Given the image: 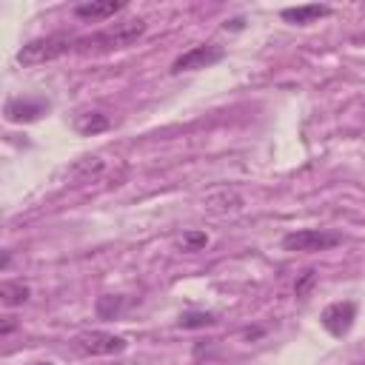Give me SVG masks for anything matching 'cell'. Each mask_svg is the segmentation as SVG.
<instances>
[{
    "instance_id": "5",
    "label": "cell",
    "mask_w": 365,
    "mask_h": 365,
    "mask_svg": "<svg viewBox=\"0 0 365 365\" xmlns=\"http://www.w3.org/2000/svg\"><path fill=\"white\" fill-rule=\"evenodd\" d=\"M74 342L83 354H91V356H111V354L125 351V345H128L123 336L108 334V331H83V334H77Z\"/></svg>"
},
{
    "instance_id": "10",
    "label": "cell",
    "mask_w": 365,
    "mask_h": 365,
    "mask_svg": "<svg viewBox=\"0 0 365 365\" xmlns=\"http://www.w3.org/2000/svg\"><path fill=\"white\" fill-rule=\"evenodd\" d=\"M108 125H111V120H108L103 111H83V114L74 117V128H77L80 134H86V137L100 134V131H106Z\"/></svg>"
},
{
    "instance_id": "13",
    "label": "cell",
    "mask_w": 365,
    "mask_h": 365,
    "mask_svg": "<svg viewBox=\"0 0 365 365\" xmlns=\"http://www.w3.org/2000/svg\"><path fill=\"white\" fill-rule=\"evenodd\" d=\"M214 314L208 311H188L180 317V328H205V325H214Z\"/></svg>"
},
{
    "instance_id": "9",
    "label": "cell",
    "mask_w": 365,
    "mask_h": 365,
    "mask_svg": "<svg viewBox=\"0 0 365 365\" xmlns=\"http://www.w3.org/2000/svg\"><path fill=\"white\" fill-rule=\"evenodd\" d=\"M285 23H294V26H308L319 17H328L331 14V6L325 3H311V6H294V9H282L279 11Z\"/></svg>"
},
{
    "instance_id": "16",
    "label": "cell",
    "mask_w": 365,
    "mask_h": 365,
    "mask_svg": "<svg viewBox=\"0 0 365 365\" xmlns=\"http://www.w3.org/2000/svg\"><path fill=\"white\" fill-rule=\"evenodd\" d=\"M314 279H317V271H305V274H302V279H299V282H297V288H294V291H297V297H305V291L314 285Z\"/></svg>"
},
{
    "instance_id": "6",
    "label": "cell",
    "mask_w": 365,
    "mask_h": 365,
    "mask_svg": "<svg viewBox=\"0 0 365 365\" xmlns=\"http://www.w3.org/2000/svg\"><path fill=\"white\" fill-rule=\"evenodd\" d=\"M48 108H51V106H48V100H43V97H11L3 111H6V120H9V123H34V120H40Z\"/></svg>"
},
{
    "instance_id": "11",
    "label": "cell",
    "mask_w": 365,
    "mask_h": 365,
    "mask_svg": "<svg viewBox=\"0 0 365 365\" xmlns=\"http://www.w3.org/2000/svg\"><path fill=\"white\" fill-rule=\"evenodd\" d=\"M29 285H23V282H11V279H6V282H0V302L3 305H9V308H14V305H23L26 299H29Z\"/></svg>"
},
{
    "instance_id": "7",
    "label": "cell",
    "mask_w": 365,
    "mask_h": 365,
    "mask_svg": "<svg viewBox=\"0 0 365 365\" xmlns=\"http://www.w3.org/2000/svg\"><path fill=\"white\" fill-rule=\"evenodd\" d=\"M354 319H356V305L348 302V299H345V302H331V305L319 314L322 328H325L328 334H334V336L348 334L351 325H354Z\"/></svg>"
},
{
    "instance_id": "8",
    "label": "cell",
    "mask_w": 365,
    "mask_h": 365,
    "mask_svg": "<svg viewBox=\"0 0 365 365\" xmlns=\"http://www.w3.org/2000/svg\"><path fill=\"white\" fill-rule=\"evenodd\" d=\"M123 9H125L123 0H88V3H77V6H74V14H77L80 20L97 23V20L114 17V14L123 11Z\"/></svg>"
},
{
    "instance_id": "2",
    "label": "cell",
    "mask_w": 365,
    "mask_h": 365,
    "mask_svg": "<svg viewBox=\"0 0 365 365\" xmlns=\"http://www.w3.org/2000/svg\"><path fill=\"white\" fill-rule=\"evenodd\" d=\"M77 43H80V37L66 34V31L48 34V37H37V40L26 43V46L17 51V63H20V66L51 63V60H57V57H63V54H68V51H77Z\"/></svg>"
},
{
    "instance_id": "3",
    "label": "cell",
    "mask_w": 365,
    "mask_h": 365,
    "mask_svg": "<svg viewBox=\"0 0 365 365\" xmlns=\"http://www.w3.org/2000/svg\"><path fill=\"white\" fill-rule=\"evenodd\" d=\"M342 242V234L328 231V228H299L282 237L285 251H328Z\"/></svg>"
},
{
    "instance_id": "14",
    "label": "cell",
    "mask_w": 365,
    "mask_h": 365,
    "mask_svg": "<svg viewBox=\"0 0 365 365\" xmlns=\"http://www.w3.org/2000/svg\"><path fill=\"white\" fill-rule=\"evenodd\" d=\"M177 245H180V251H200L208 245V234L205 231H185Z\"/></svg>"
},
{
    "instance_id": "12",
    "label": "cell",
    "mask_w": 365,
    "mask_h": 365,
    "mask_svg": "<svg viewBox=\"0 0 365 365\" xmlns=\"http://www.w3.org/2000/svg\"><path fill=\"white\" fill-rule=\"evenodd\" d=\"M205 202H208L211 211H237V208L242 205V200H240L234 191H222V194H217V197H208Z\"/></svg>"
},
{
    "instance_id": "1",
    "label": "cell",
    "mask_w": 365,
    "mask_h": 365,
    "mask_svg": "<svg viewBox=\"0 0 365 365\" xmlns=\"http://www.w3.org/2000/svg\"><path fill=\"white\" fill-rule=\"evenodd\" d=\"M145 29H148V23L140 20V17L123 20V23H114V26H108V29L91 34V37H80L77 51H83V54H88V51H117V48H125V46L137 43L145 34Z\"/></svg>"
},
{
    "instance_id": "4",
    "label": "cell",
    "mask_w": 365,
    "mask_h": 365,
    "mask_svg": "<svg viewBox=\"0 0 365 365\" xmlns=\"http://www.w3.org/2000/svg\"><path fill=\"white\" fill-rule=\"evenodd\" d=\"M225 57V48L217 43H200L188 51H182L174 63H171V74H182V71H197V68H208L214 63H220Z\"/></svg>"
},
{
    "instance_id": "17",
    "label": "cell",
    "mask_w": 365,
    "mask_h": 365,
    "mask_svg": "<svg viewBox=\"0 0 365 365\" xmlns=\"http://www.w3.org/2000/svg\"><path fill=\"white\" fill-rule=\"evenodd\" d=\"M14 328H17L14 317H3V325H0V336H9V334H11Z\"/></svg>"
},
{
    "instance_id": "15",
    "label": "cell",
    "mask_w": 365,
    "mask_h": 365,
    "mask_svg": "<svg viewBox=\"0 0 365 365\" xmlns=\"http://www.w3.org/2000/svg\"><path fill=\"white\" fill-rule=\"evenodd\" d=\"M120 311V299H114V297H100V302H97V314L100 317H111V314H117Z\"/></svg>"
}]
</instances>
